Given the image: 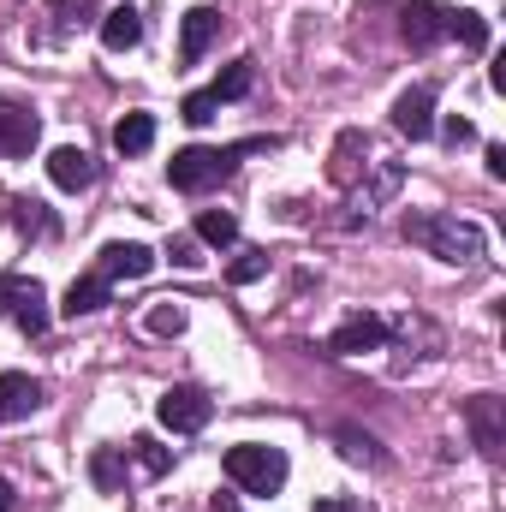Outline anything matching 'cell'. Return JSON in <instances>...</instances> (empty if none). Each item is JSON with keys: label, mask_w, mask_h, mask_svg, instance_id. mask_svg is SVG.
Wrapping results in <instances>:
<instances>
[{"label": "cell", "mask_w": 506, "mask_h": 512, "mask_svg": "<svg viewBox=\"0 0 506 512\" xmlns=\"http://www.w3.org/2000/svg\"><path fill=\"white\" fill-rule=\"evenodd\" d=\"M251 149H268L262 137L256 143H233V149H209V143H191V149H179L173 161H167V179H173V191H191V197H203V191H215L233 167H239V155H251Z\"/></svg>", "instance_id": "6da1fadb"}, {"label": "cell", "mask_w": 506, "mask_h": 512, "mask_svg": "<svg viewBox=\"0 0 506 512\" xmlns=\"http://www.w3.org/2000/svg\"><path fill=\"white\" fill-rule=\"evenodd\" d=\"M405 239L423 245L441 262H477L483 256V227L459 221V215H405Z\"/></svg>", "instance_id": "7a4b0ae2"}, {"label": "cell", "mask_w": 506, "mask_h": 512, "mask_svg": "<svg viewBox=\"0 0 506 512\" xmlns=\"http://www.w3.org/2000/svg\"><path fill=\"white\" fill-rule=\"evenodd\" d=\"M286 453L280 447H262V441H239L227 447V477L245 489V495H280L286 489Z\"/></svg>", "instance_id": "3957f363"}, {"label": "cell", "mask_w": 506, "mask_h": 512, "mask_svg": "<svg viewBox=\"0 0 506 512\" xmlns=\"http://www.w3.org/2000/svg\"><path fill=\"white\" fill-rule=\"evenodd\" d=\"M0 310H12V322H18L30 340H42V334H48V292H42V280L0 274Z\"/></svg>", "instance_id": "277c9868"}, {"label": "cell", "mask_w": 506, "mask_h": 512, "mask_svg": "<svg viewBox=\"0 0 506 512\" xmlns=\"http://www.w3.org/2000/svg\"><path fill=\"white\" fill-rule=\"evenodd\" d=\"M155 417H161V429H173V435H197L209 417H215V399L203 393V387H167L161 399H155Z\"/></svg>", "instance_id": "5b68a950"}, {"label": "cell", "mask_w": 506, "mask_h": 512, "mask_svg": "<svg viewBox=\"0 0 506 512\" xmlns=\"http://www.w3.org/2000/svg\"><path fill=\"white\" fill-rule=\"evenodd\" d=\"M381 346H387V322L370 316V310L346 316V322L328 334V352H334V358H364V352H381Z\"/></svg>", "instance_id": "8992f818"}, {"label": "cell", "mask_w": 506, "mask_h": 512, "mask_svg": "<svg viewBox=\"0 0 506 512\" xmlns=\"http://www.w3.org/2000/svg\"><path fill=\"white\" fill-rule=\"evenodd\" d=\"M36 137H42V120H36L24 102L0 96V155H30Z\"/></svg>", "instance_id": "52a82bcc"}, {"label": "cell", "mask_w": 506, "mask_h": 512, "mask_svg": "<svg viewBox=\"0 0 506 512\" xmlns=\"http://www.w3.org/2000/svg\"><path fill=\"white\" fill-rule=\"evenodd\" d=\"M155 268V251L149 245H126V239H114V245H102V256H96V274L114 286V280H143Z\"/></svg>", "instance_id": "ba28073f"}, {"label": "cell", "mask_w": 506, "mask_h": 512, "mask_svg": "<svg viewBox=\"0 0 506 512\" xmlns=\"http://www.w3.org/2000/svg\"><path fill=\"white\" fill-rule=\"evenodd\" d=\"M399 30H405L411 48H435V42H447V6H435V0H411V6L399 12Z\"/></svg>", "instance_id": "9c48e42d"}, {"label": "cell", "mask_w": 506, "mask_h": 512, "mask_svg": "<svg viewBox=\"0 0 506 512\" xmlns=\"http://www.w3.org/2000/svg\"><path fill=\"white\" fill-rule=\"evenodd\" d=\"M393 131H405L411 143L435 131V90H429V84H417V90H399V102H393Z\"/></svg>", "instance_id": "30bf717a"}, {"label": "cell", "mask_w": 506, "mask_h": 512, "mask_svg": "<svg viewBox=\"0 0 506 512\" xmlns=\"http://www.w3.org/2000/svg\"><path fill=\"white\" fill-rule=\"evenodd\" d=\"M465 423H471V441L489 453V459H501L506 447V429H501V399L495 393H477L471 405H465Z\"/></svg>", "instance_id": "8fae6325"}, {"label": "cell", "mask_w": 506, "mask_h": 512, "mask_svg": "<svg viewBox=\"0 0 506 512\" xmlns=\"http://www.w3.org/2000/svg\"><path fill=\"white\" fill-rule=\"evenodd\" d=\"M221 36V12L215 6H191L185 12V24H179V60L185 66H197L203 54H209V42Z\"/></svg>", "instance_id": "7c38bea8"}, {"label": "cell", "mask_w": 506, "mask_h": 512, "mask_svg": "<svg viewBox=\"0 0 506 512\" xmlns=\"http://www.w3.org/2000/svg\"><path fill=\"white\" fill-rule=\"evenodd\" d=\"M48 179H54L60 191H90V185H96V161H90V149L60 143V149L48 155Z\"/></svg>", "instance_id": "4fadbf2b"}, {"label": "cell", "mask_w": 506, "mask_h": 512, "mask_svg": "<svg viewBox=\"0 0 506 512\" xmlns=\"http://www.w3.org/2000/svg\"><path fill=\"white\" fill-rule=\"evenodd\" d=\"M36 405H42V382L36 376H24V370L0 376V423H24Z\"/></svg>", "instance_id": "5bb4252c"}, {"label": "cell", "mask_w": 506, "mask_h": 512, "mask_svg": "<svg viewBox=\"0 0 506 512\" xmlns=\"http://www.w3.org/2000/svg\"><path fill=\"white\" fill-rule=\"evenodd\" d=\"M108 304H114V286H108V280L90 268L84 280H72V286H66V304H60V310L78 322V316H96V310H108Z\"/></svg>", "instance_id": "9a60e30c"}, {"label": "cell", "mask_w": 506, "mask_h": 512, "mask_svg": "<svg viewBox=\"0 0 506 512\" xmlns=\"http://www.w3.org/2000/svg\"><path fill=\"white\" fill-rule=\"evenodd\" d=\"M137 42H143V12L137 6H108L102 12V48L108 54H126Z\"/></svg>", "instance_id": "2e32d148"}, {"label": "cell", "mask_w": 506, "mask_h": 512, "mask_svg": "<svg viewBox=\"0 0 506 512\" xmlns=\"http://www.w3.org/2000/svg\"><path fill=\"white\" fill-rule=\"evenodd\" d=\"M155 143V114H126L120 126H114V149L120 155H143Z\"/></svg>", "instance_id": "e0dca14e"}, {"label": "cell", "mask_w": 506, "mask_h": 512, "mask_svg": "<svg viewBox=\"0 0 506 512\" xmlns=\"http://www.w3.org/2000/svg\"><path fill=\"white\" fill-rule=\"evenodd\" d=\"M197 239L215 245V251H227V245L239 239V221H233L227 209H203V215H197Z\"/></svg>", "instance_id": "ac0fdd59"}, {"label": "cell", "mask_w": 506, "mask_h": 512, "mask_svg": "<svg viewBox=\"0 0 506 512\" xmlns=\"http://www.w3.org/2000/svg\"><path fill=\"white\" fill-rule=\"evenodd\" d=\"M251 84H256V60H239V66H227L221 78H215V102H239V96H251Z\"/></svg>", "instance_id": "d6986e66"}, {"label": "cell", "mask_w": 506, "mask_h": 512, "mask_svg": "<svg viewBox=\"0 0 506 512\" xmlns=\"http://www.w3.org/2000/svg\"><path fill=\"white\" fill-rule=\"evenodd\" d=\"M131 459H137L143 477H167V471H173V453H167L155 435H137V441H131Z\"/></svg>", "instance_id": "ffe728a7"}, {"label": "cell", "mask_w": 506, "mask_h": 512, "mask_svg": "<svg viewBox=\"0 0 506 512\" xmlns=\"http://www.w3.org/2000/svg\"><path fill=\"white\" fill-rule=\"evenodd\" d=\"M90 477H96L102 495H114V489H126V459H120L114 447H102V453L90 459Z\"/></svg>", "instance_id": "44dd1931"}, {"label": "cell", "mask_w": 506, "mask_h": 512, "mask_svg": "<svg viewBox=\"0 0 506 512\" xmlns=\"http://www.w3.org/2000/svg\"><path fill=\"white\" fill-rule=\"evenodd\" d=\"M447 36H459L465 48H489V24H483L477 12H453V6H447Z\"/></svg>", "instance_id": "7402d4cb"}, {"label": "cell", "mask_w": 506, "mask_h": 512, "mask_svg": "<svg viewBox=\"0 0 506 512\" xmlns=\"http://www.w3.org/2000/svg\"><path fill=\"white\" fill-rule=\"evenodd\" d=\"M143 328H149V334H161V340H167V334H185V304H173V298H167V304H155V310L143 316Z\"/></svg>", "instance_id": "603a6c76"}, {"label": "cell", "mask_w": 506, "mask_h": 512, "mask_svg": "<svg viewBox=\"0 0 506 512\" xmlns=\"http://www.w3.org/2000/svg\"><path fill=\"white\" fill-rule=\"evenodd\" d=\"M12 221H18L24 233H42V239L54 233V221H48V209H42L36 197H18V203H12Z\"/></svg>", "instance_id": "cb8c5ba5"}, {"label": "cell", "mask_w": 506, "mask_h": 512, "mask_svg": "<svg viewBox=\"0 0 506 512\" xmlns=\"http://www.w3.org/2000/svg\"><path fill=\"white\" fill-rule=\"evenodd\" d=\"M334 441H340V453H346V459H358V465H381V447L370 441V435H358V429H340Z\"/></svg>", "instance_id": "d4e9b609"}, {"label": "cell", "mask_w": 506, "mask_h": 512, "mask_svg": "<svg viewBox=\"0 0 506 512\" xmlns=\"http://www.w3.org/2000/svg\"><path fill=\"white\" fill-rule=\"evenodd\" d=\"M262 274H268V251H239V262L227 268L233 286H251V280H262Z\"/></svg>", "instance_id": "484cf974"}, {"label": "cell", "mask_w": 506, "mask_h": 512, "mask_svg": "<svg viewBox=\"0 0 506 512\" xmlns=\"http://www.w3.org/2000/svg\"><path fill=\"white\" fill-rule=\"evenodd\" d=\"M215 108H221V102H215L209 90H197V96H185V102H179V120H185V126H209V120H215Z\"/></svg>", "instance_id": "4316f807"}, {"label": "cell", "mask_w": 506, "mask_h": 512, "mask_svg": "<svg viewBox=\"0 0 506 512\" xmlns=\"http://www.w3.org/2000/svg\"><path fill=\"white\" fill-rule=\"evenodd\" d=\"M447 143L459 149V143H477V126L471 120H447Z\"/></svg>", "instance_id": "83f0119b"}, {"label": "cell", "mask_w": 506, "mask_h": 512, "mask_svg": "<svg viewBox=\"0 0 506 512\" xmlns=\"http://www.w3.org/2000/svg\"><path fill=\"white\" fill-rule=\"evenodd\" d=\"M173 262H179V268H197V262H203V256H197V245H191V239H173Z\"/></svg>", "instance_id": "f1b7e54d"}, {"label": "cell", "mask_w": 506, "mask_h": 512, "mask_svg": "<svg viewBox=\"0 0 506 512\" xmlns=\"http://www.w3.org/2000/svg\"><path fill=\"white\" fill-rule=\"evenodd\" d=\"M483 155H489V179H506V143H489Z\"/></svg>", "instance_id": "f546056e"}, {"label": "cell", "mask_w": 506, "mask_h": 512, "mask_svg": "<svg viewBox=\"0 0 506 512\" xmlns=\"http://www.w3.org/2000/svg\"><path fill=\"white\" fill-rule=\"evenodd\" d=\"M0 512H18V489H12L6 477H0Z\"/></svg>", "instance_id": "4dcf8cb0"}, {"label": "cell", "mask_w": 506, "mask_h": 512, "mask_svg": "<svg viewBox=\"0 0 506 512\" xmlns=\"http://www.w3.org/2000/svg\"><path fill=\"white\" fill-rule=\"evenodd\" d=\"M316 512H358L352 501H316Z\"/></svg>", "instance_id": "1f68e13d"}]
</instances>
